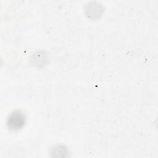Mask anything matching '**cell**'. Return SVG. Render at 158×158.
<instances>
[{
    "label": "cell",
    "mask_w": 158,
    "mask_h": 158,
    "mask_svg": "<svg viewBox=\"0 0 158 158\" xmlns=\"http://www.w3.org/2000/svg\"><path fill=\"white\" fill-rule=\"evenodd\" d=\"M25 123V115L19 110L12 112L8 117L7 125L8 128L14 131L21 129Z\"/></svg>",
    "instance_id": "6da1fadb"
}]
</instances>
